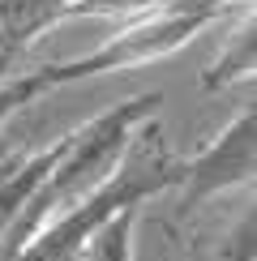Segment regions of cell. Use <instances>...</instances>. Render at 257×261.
<instances>
[{
    "label": "cell",
    "instance_id": "1",
    "mask_svg": "<svg viewBox=\"0 0 257 261\" xmlns=\"http://www.w3.org/2000/svg\"><path fill=\"white\" fill-rule=\"evenodd\" d=\"M159 107H163L159 94H133V99H120L116 107H107L94 120L73 128L69 146H64V154L56 159V167L47 171V180L35 189V197H30L26 210L13 219V227L0 236V261H13L47 223H56L60 214H69L73 205H82L90 197V193L116 171V163H120L133 128L155 120Z\"/></svg>",
    "mask_w": 257,
    "mask_h": 261
},
{
    "label": "cell",
    "instance_id": "2",
    "mask_svg": "<svg viewBox=\"0 0 257 261\" xmlns=\"http://www.w3.org/2000/svg\"><path fill=\"white\" fill-rule=\"evenodd\" d=\"M214 21H223V17L210 13V9H201V5H193V0H163L159 9L124 21V26L116 30V35H107L94 51L60 60V64H43V73H47L52 90H60V86H73V82H86V77H103V73L142 69V64L176 56L185 43H193L201 30H210Z\"/></svg>",
    "mask_w": 257,
    "mask_h": 261
},
{
    "label": "cell",
    "instance_id": "3",
    "mask_svg": "<svg viewBox=\"0 0 257 261\" xmlns=\"http://www.w3.org/2000/svg\"><path fill=\"white\" fill-rule=\"evenodd\" d=\"M257 176V116L240 107L201 150L180 159V214L201 210L232 189H249Z\"/></svg>",
    "mask_w": 257,
    "mask_h": 261
},
{
    "label": "cell",
    "instance_id": "4",
    "mask_svg": "<svg viewBox=\"0 0 257 261\" xmlns=\"http://www.w3.org/2000/svg\"><path fill=\"white\" fill-rule=\"evenodd\" d=\"M69 146V133L39 150H5L0 154V236L13 227V219L26 210V201L35 197V189L47 180V171L56 167V159Z\"/></svg>",
    "mask_w": 257,
    "mask_h": 261
},
{
    "label": "cell",
    "instance_id": "5",
    "mask_svg": "<svg viewBox=\"0 0 257 261\" xmlns=\"http://www.w3.org/2000/svg\"><path fill=\"white\" fill-rule=\"evenodd\" d=\"M253 73H257V21H253V9H244L236 30L223 43V51L201 73V90H227L236 82H249Z\"/></svg>",
    "mask_w": 257,
    "mask_h": 261
},
{
    "label": "cell",
    "instance_id": "6",
    "mask_svg": "<svg viewBox=\"0 0 257 261\" xmlns=\"http://www.w3.org/2000/svg\"><path fill=\"white\" fill-rule=\"evenodd\" d=\"M137 223H142V210H124L107 219L82 244L78 261H137Z\"/></svg>",
    "mask_w": 257,
    "mask_h": 261
},
{
    "label": "cell",
    "instance_id": "7",
    "mask_svg": "<svg viewBox=\"0 0 257 261\" xmlns=\"http://www.w3.org/2000/svg\"><path fill=\"white\" fill-rule=\"evenodd\" d=\"M43 94H52L47 86V73L43 69H30V73H13L5 86H0V128H5L13 116L21 112V107H30L35 99H43Z\"/></svg>",
    "mask_w": 257,
    "mask_h": 261
},
{
    "label": "cell",
    "instance_id": "8",
    "mask_svg": "<svg viewBox=\"0 0 257 261\" xmlns=\"http://www.w3.org/2000/svg\"><path fill=\"white\" fill-rule=\"evenodd\" d=\"M163 0H78V5L64 13V21H78V17H120V21H133L159 9Z\"/></svg>",
    "mask_w": 257,
    "mask_h": 261
},
{
    "label": "cell",
    "instance_id": "9",
    "mask_svg": "<svg viewBox=\"0 0 257 261\" xmlns=\"http://www.w3.org/2000/svg\"><path fill=\"white\" fill-rule=\"evenodd\" d=\"M26 51H30V43H21L13 30L0 26V86L17 73V64H21V56H26Z\"/></svg>",
    "mask_w": 257,
    "mask_h": 261
},
{
    "label": "cell",
    "instance_id": "10",
    "mask_svg": "<svg viewBox=\"0 0 257 261\" xmlns=\"http://www.w3.org/2000/svg\"><path fill=\"white\" fill-rule=\"evenodd\" d=\"M60 261H78V253H73V257H60Z\"/></svg>",
    "mask_w": 257,
    "mask_h": 261
},
{
    "label": "cell",
    "instance_id": "11",
    "mask_svg": "<svg viewBox=\"0 0 257 261\" xmlns=\"http://www.w3.org/2000/svg\"><path fill=\"white\" fill-rule=\"evenodd\" d=\"M0 154H5V150H0Z\"/></svg>",
    "mask_w": 257,
    "mask_h": 261
},
{
    "label": "cell",
    "instance_id": "12",
    "mask_svg": "<svg viewBox=\"0 0 257 261\" xmlns=\"http://www.w3.org/2000/svg\"><path fill=\"white\" fill-rule=\"evenodd\" d=\"M159 261H163V257H159Z\"/></svg>",
    "mask_w": 257,
    "mask_h": 261
}]
</instances>
